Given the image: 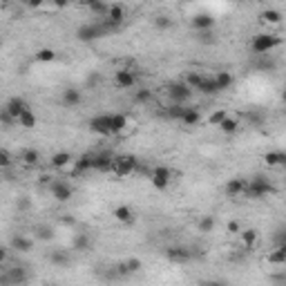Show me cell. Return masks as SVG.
Returning a JSON list of instances; mask_svg holds the SVG:
<instances>
[{
  "label": "cell",
  "mask_w": 286,
  "mask_h": 286,
  "mask_svg": "<svg viewBox=\"0 0 286 286\" xmlns=\"http://www.w3.org/2000/svg\"><path fill=\"white\" fill-rule=\"evenodd\" d=\"M214 80H217V85H219V90H222V92L235 85V76H232L230 72H224V70L214 72Z\"/></svg>",
  "instance_id": "cell-28"
},
{
  "label": "cell",
  "mask_w": 286,
  "mask_h": 286,
  "mask_svg": "<svg viewBox=\"0 0 286 286\" xmlns=\"http://www.w3.org/2000/svg\"><path fill=\"white\" fill-rule=\"evenodd\" d=\"M108 2H106V0H98V2H94L92 4V7H90V12H92V14H96V16H103V18H106L108 16Z\"/></svg>",
  "instance_id": "cell-39"
},
{
  "label": "cell",
  "mask_w": 286,
  "mask_h": 286,
  "mask_svg": "<svg viewBox=\"0 0 286 286\" xmlns=\"http://www.w3.org/2000/svg\"><path fill=\"white\" fill-rule=\"evenodd\" d=\"M90 235H85V232H76L74 240H72V248L74 250H90Z\"/></svg>",
  "instance_id": "cell-33"
},
{
  "label": "cell",
  "mask_w": 286,
  "mask_h": 286,
  "mask_svg": "<svg viewBox=\"0 0 286 286\" xmlns=\"http://www.w3.org/2000/svg\"><path fill=\"white\" fill-rule=\"evenodd\" d=\"M260 20L264 22V25H282L284 14L280 12V9H264V12L260 14Z\"/></svg>",
  "instance_id": "cell-23"
},
{
  "label": "cell",
  "mask_w": 286,
  "mask_h": 286,
  "mask_svg": "<svg viewBox=\"0 0 286 286\" xmlns=\"http://www.w3.org/2000/svg\"><path fill=\"white\" fill-rule=\"evenodd\" d=\"M18 126H20L22 130H34L38 126V116L32 112V110H27V112H22L20 116H18Z\"/></svg>",
  "instance_id": "cell-29"
},
{
  "label": "cell",
  "mask_w": 286,
  "mask_h": 286,
  "mask_svg": "<svg viewBox=\"0 0 286 286\" xmlns=\"http://www.w3.org/2000/svg\"><path fill=\"white\" fill-rule=\"evenodd\" d=\"M112 217L116 219L118 224H126V226H130V224H134V210H132L130 206H126V204H121V206H116L112 210Z\"/></svg>",
  "instance_id": "cell-16"
},
{
  "label": "cell",
  "mask_w": 286,
  "mask_h": 286,
  "mask_svg": "<svg viewBox=\"0 0 286 286\" xmlns=\"http://www.w3.org/2000/svg\"><path fill=\"white\" fill-rule=\"evenodd\" d=\"M248 123L252 128H262L264 126V114L262 112H248Z\"/></svg>",
  "instance_id": "cell-43"
},
{
  "label": "cell",
  "mask_w": 286,
  "mask_h": 286,
  "mask_svg": "<svg viewBox=\"0 0 286 286\" xmlns=\"http://www.w3.org/2000/svg\"><path fill=\"white\" fill-rule=\"evenodd\" d=\"M266 262H268L270 266H284L286 264V244H280L275 250H270L268 255H266Z\"/></svg>",
  "instance_id": "cell-25"
},
{
  "label": "cell",
  "mask_w": 286,
  "mask_h": 286,
  "mask_svg": "<svg viewBox=\"0 0 286 286\" xmlns=\"http://www.w3.org/2000/svg\"><path fill=\"white\" fill-rule=\"evenodd\" d=\"M228 116V112H226V110H217V112H212L210 114V116H208V123H210V126H222V121H224V118H226Z\"/></svg>",
  "instance_id": "cell-40"
},
{
  "label": "cell",
  "mask_w": 286,
  "mask_h": 286,
  "mask_svg": "<svg viewBox=\"0 0 286 286\" xmlns=\"http://www.w3.org/2000/svg\"><path fill=\"white\" fill-rule=\"evenodd\" d=\"M20 164L27 166V168H36L38 164H40V152L34 150V148H30V150H22L20 154Z\"/></svg>",
  "instance_id": "cell-26"
},
{
  "label": "cell",
  "mask_w": 286,
  "mask_h": 286,
  "mask_svg": "<svg viewBox=\"0 0 286 286\" xmlns=\"http://www.w3.org/2000/svg\"><path fill=\"white\" fill-rule=\"evenodd\" d=\"M72 164H74V156H72L70 152H65V150L54 152V154H52V159H50V166L54 170H68Z\"/></svg>",
  "instance_id": "cell-14"
},
{
  "label": "cell",
  "mask_w": 286,
  "mask_h": 286,
  "mask_svg": "<svg viewBox=\"0 0 286 286\" xmlns=\"http://www.w3.org/2000/svg\"><path fill=\"white\" fill-rule=\"evenodd\" d=\"M264 164L268 166V168H286V152H280V150L266 152Z\"/></svg>",
  "instance_id": "cell-19"
},
{
  "label": "cell",
  "mask_w": 286,
  "mask_h": 286,
  "mask_svg": "<svg viewBox=\"0 0 286 286\" xmlns=\"http://www.w3.org/2000/svg\"><path fill=\"white\" fill-rule=\"evenodd\" d=\"M0 166H2V168H9V166H12V154H9L7 148L0 150Z\"/></svg>",
  "instance_id": "cell-44"
},
{
  "label": "cell",
  "mask_w": 286,
  "mask_h": 286,
  "mask_svg": "<svg viewBox=\"0 0 286 286\" xmlns=\"http://www.w3.org/2000/svg\"><path fill=\"white\" fill-rule=\"evenodd\" d=\"M228 232H232V235H240V232H242L240 222H228Z\"/></svg>",
  "instance_id": "cell-45"
},
{
  "label": "cell",
  "mask_w": 286,
  "mask_h": 286,
  "mask_svg": "<svg viewBox=\"0 0 286 286\" xmlns=\"http://www.w3.org/2000/svg\"><path fill=\"white\" fill-rule=\"evenodd\" d=\"M199 121H202V114H199V110L197 108H186L184 116H181V123L192 128V126H199Z\"/></svg>",
  "instance_id": "cell-30"
},
{
  "label": "cell",
  "mask_w": 286,
  "mask_h": 286,
  "mask_svg": "<svg viewBox=\"0 0 286 286\" xmlns=\"http://www.w3.org/2000/svg\"><path fill=\"white\" fill-rule=\"evenodd\" d=\"M12 248L18 250V252H30L34 248V240H32V237H25V235H14L12 237Z\"/></svg>",
  "instance_id": "cell-24"
},
{
  "label": "cell",
  "mask_w": 286,
  "mask_h": 286,
  "mask_svg": "<svg viewBox=\"0 0 286 286\" xmlns=\"http://www.w3.org/2000/svg\"><path fill=\"white\" fill-rule=\"evenodd\" d=\"M154 27L161 32H168L172 27V18L166 16V14H159V16H154Z\"/></svg>",
  "instance_id": "cell-36"
},
{
  "label": "cell",
  "mask_w": 286,
  "mask_h": 286,
  "mask_svg": "<svg viewBox=\"0 0 286 286\" xmlns=\"http://www.w3.org/2000/svg\"><path fill=\"white\" fill-rule=\"evenodd\" d=\"M68 170H74V174H85V172H90V170H94V154H90V152L80 154L78 159H74V164H72Z\"/></svg>",
  "instance_id": "cell-12"
},
{
  "label": "cell",
  "mask_w": 286,
  "mask_h": 286,
  "mask_svg": "<svg viewBox=\"0 0 286 286\" xmlns=\"http://www.w3.org/2000/svg\"><path fill=\"white\" fill-rule=\"evenodd\" d=\"M54 237L50 226H36V240H42V242H50Z\"/></svg>",
  "instance_id": "cell-41"
},
{
  "label": "cell",
  "mask_w": 286,
  "mask_h": 286,
  "mask_svg": "<svg viewBox=\"0 0 286 286\" xmlns=\"http://www.w3.org/2000/svg\"><path fill=\"white\" fill-rule=\"evenodd\" d=\"M166 257H168V262H172V264H188L190 260H192V252L190 248H186V246H168L166 248Z\"/></svg>",
  "instance_id": "cell-8"
},
{
  "label": "cell",
  "mask_w": 286,
  "mask_h": 286,
  "mask_svg": "<svg viewBox=\"0 0 286 286\" xmlns=\"http://www.w3.org/2000/svg\"><path fill=\"white\" fill-rule=\"evenodd\" d=\"M282 101H284V106H286V88L282 90Z\"/></svg>",
  "instance_id": "cell-52"
},
{
  "label": "cell",
  "mask_w": 286,
  "mask_h": 286,
  "mask_svg": "<svg viewBox=\"0 0 286 286\" xmlns=\"http://www.w3.org/2000/svg\"><path fill=\"white\" fill-rule=\"evenodd\" d=\"M56 50H52V47H40V50L36 52V60L38 63H54L56 60Z\"/></svg>",
  "instance_id": "cell-34"
},
{
  "label": "cell",
  "mask_w": 286,
  "mask_h": 286,
  "mask_svg": "<svg viewBox=\"0 0 286 286\" xmlns=\"http://www.w3.org/2000/svg\"><path fill=\"white\" fill-rule=\"evenodd\" d=\"M14 2V0H2V4H12Z\"/></svg>",
  "instance_id": "cell-53"
},
{
  "label": "cell",
  "mask_w": 286,
  "mask_h": 286,
  "mask_svg": "<svg viewBox=\"0 0 286 286\" xmlns=\"http://www.w3.org/2000/svg\"><path fill=\"white\" fill-rule=\"evenodd\" d=\"M192 92H194V90L190 88L186 80H184V83H172V85L168 88L170 101H172V103H184V106L190 101V98H192Z\"/></svg>",
  "instance_id": "cell-4"
},
{
  "label": "cell",
  "mask_w": 286,
  "mask_h": 286,
  "mask_svg": "<svg viewBox=\"0 0 286 286\" xmlns=\"http://www.w3.org/2000/svg\"><path fill=\"white\" fill-rule=\"evenodd\" d=\"M27 4H30V7H40L42 2H45V0H25Z\"/></svg>",
  "instance_id": "cell-48"
},
{
  "label": "cell",
  "mask_w": 286,
  "mask_h": 286,
  "mask_svg": "<svg viewBox=\"0 0 286 286\" xmlns=\"http://www.w3.org/2000/svg\"><path fill=\"white\" fill-rule=\"evenodd\" d=\"M152 98V92L148 88H141V90H136V94H134V101L136 103H148Z\"/></svg>",
  "instance_id": "cell-42"
},
{
  "label": "cell",
  "mask_w": 286,
  "mask_h": 286,
  "mask_svg": "<svg viewBox=\"0 0 286 286\" xmlns=\"http://www.w3.org/2000/svg\"><path fill=\"white\" fill-rule=\"evenodd\" d=\"M190 25H192V30H197V32H210L214 27V18L210 14H197V16L190 20Z\"/></svg>",
  "instance_id": "cell-18"
},
{
  "label": "cell",
  "mask_w": 286,
  "mask_h": 286,
  "mask_svg": "<svg viewBox=\"0 0 286 286\" xmlns=\"http://www.w3.org/2000/svg\"><path fill=\"white\" fill-rule=\"evenodd\" d=\"M52 2H54L56 9H65V7H70L72 4V0H52Z\"/></svg>",
  "instance_id": "cell-46"
},
{
  "label": "cell",
  "mask_w": 286,
  "mask_h": 286,
  "mask_svg": "<svg viewBox=\"0 0 286 286\" xmlns=\"http://www.w3.org/2000/svg\"><path fill=\"white\" fill-rule=\"evenodd\" d=\"M246 184H248V181L242 179V177L230 179L226 184V194H228V197H242V194H244V190H246Z\"/></svg>",
  "instance_id": "cell-21"
},
{
  "label": "cell",
  "mask_w": 286,
  "mask_h": 286,
  "mask_svg": "<svg viewBox=\"0 0 286 286\" xmlns=\"http://www.w3.org/2000/svg\"><path fill=\"white\" fill-rule=\"evenodd\" d=\"M63 103L68 108H78L83 103V94L78 88H65L63 90Z\"/></svg>",
  "instance_id": "cell-20"
},
{
  "label": "cell",
  "mask_w": 286,
  "mask_h": 286,
  "mask_svg": "<svg viewBox=\"0 0 286 286\" xmlns=\"http://www.w3.org/2000/svg\"><path fill=\"white\" fill-rule=\"evenodd\" d=\"M143 268V264H141V260L139 257H128L126 262H121V264L116 266V273L118 275H134V273H139V270Z\"/></svg>",
  "instance_id": "cell-15"
},
{
  "label": "cell",
  "mask_w": 286,
  "mask_h": 286,
  "mask_svg": "<svg viewBox=\"0 0 286 286\" xmlns=\"http://www.w3.org/2000/svg\"><path fill=\"white\" fill-rule=\"evenodd\" d=\"M4 284L9 286H20L27 282V270L22 266H16V268H4V278H2Z\"/></svg>",
  "instance_id": "cell-11"
},
{
  "label": "cell",
  "mask_w": 286,
  "mask_h": 286,
  "mask_svg": "<svg viewBox=\"0 0 286 286\" xmlns=\"http://www.w3.org/2000/svg\"><path fill=\"white\" fill-rule=\"evenodd\" d=\"M126 128H128L126 114H112V134H123Z\"/></svg>",
  "instance_id": "cell-32"
},
{
  "label": "cell",
  "mask_w": 286,
  "mask_h": 286,
  "mask_svg": "<svg viewBox=\"0 0 286 286\" xmlns=\"http://www.w3.org/2000/svg\"><path fill=\"white\" fill-rule=\"evenodd\" d=\"M280 244H286V228L282 230V235H280Z\"/></svg>",
  "instance_id": "cell-51"
},
{
  "label": "cell",
  "mask_w": 286,
  "mask_h": 286,
  "mask_svg": "<svg viewBox=\"0 0 286 286\" xmlns=\"http://www.w3.org/2000/svg\"><path fill=\"white\" fill-rule=\"evenodd\" d=\"M150 181L156 190H168V186L172 184V172H170V168H166V166H156L150 172Z\"/></svg>",
  "instance_id": "cell-6"
},
{
  "label": "cell",
  "mask_w": 286,
  "mask_h": 286,
  "mask_svg": "<svg viewBox=\"0 0 286 286\" xmlns=\"http://www.w3.org/2000/svg\"><path fill=\"white\" fill-rule=\"evenodd\" d=\"M240 240L246 250H252L257 246V242H260V232H257L255 228H246V230L240 232Z\"/></svg>",
  "instance_id": "cell-22"
},
{
  "label": "cell",
  "mask_w": 286,
  "mask_h": 286,
  "mask_svg": "<svg viewBox=\"0 0 286 286\" xmlns=\"http://www.w3.org/2000/svg\"><path fill=\"white\" fill-rule=\"evenodd\" d=\"M280 45H282V38L278 34H257L250 40V52L264 56V54H270L273 50H278Z\"/></svg>",
  "instance_id": "cell-1"
},
{
  "label": "cell",
  "mask_w": 286,
  "mask_h": 286,
  "mask_svg": "<svg viewBox=\"0 0 286 286\" xmlns=\"http://www.w3.org/2000/svg\"><path fill=\"white\" fill-rule=\"evenodd\" d=\"M50 192L58 204H68L72 199V194H74V190H72V186L68 184V181L56 179V181H52L50 184Z\"/></svg>",
  "instance_id": "cell-5"
},
{
  "label": "cell",
  "mask_w": 286,
  "mask_h": 286,
  "mask_svg": "<svg viewBox=\"0 0 286 286\" xmlns=\"http://www.w3.org/2000/svg\"><path fill=\"white\" fill-rule=\"evenodd\" d=\"M114 159H116V156H112L110 152H98V154H94V170L103 172V174H110L112 172Z\"/></svg>",
  "instance_id": "cell-13"
},
{
  "label": "cell",
  "mask_w": 286,
  "mask_h": 286,
  "mask_svg": "<svg viewBox=\"0 0 286 286\" xmlns=\"http://www.w3.org/2000/svg\"><path fill=\"white\" fill-rule=\"evenodd\" d=\"M219 130H222L224 134H235V132L240 130V118H237V116H230V114H228V116L222 121Z\"/></svg>",
  "instance_id": "cell-31"
},
{
  "label": "cell",
  "mask_w": 286,
  "mask_h": 286,
  "mask_svg": "<svg viewBox=\"0 0 286 286\" xmlns=\"http://www.w3.org/2000/svg\"><path fill=\"white\" fill-rule=\"evenodd\" d=\"M106 20L114 27V30H116V27H121V25H123V20H126V9H123L121 4H110Z\"/></svg>",
  "instance_id": "cell-17"
},
{
  "label": "cell",
  "mask_w": 286,
  "mask_h": 286,
  "mask_svg": "<svg viewBox=\"0 0 286 286\" xmlns=\"http://www.w3.org/2000/svg\"><path fill=\"white\" fill-rule=\"evenodd\" d=\"M114 85L118 90H130L136 85V74L132 70H118L114 72Z\"/></svg>",
  "instance_id": "cell-10"
},
{
  "label": "cell",
  "mask_w": 286,
  "mask_h": 286,
  "mask_svg": "<svg viewBox=\"0 0 286 286\" xmlns=\"http://www.w3.org/2000/svg\"><path fill=\"white\" fill-rule=\"evenodd\" d=\"M90 130L98 136H110L112 134V114H98L90 121Z\"/></svg>",
  "instance_id": "cell-7"
},
{
  "label": "cell",
  "mask_w": 286,
  "mask_h": 286,
  "mask_svg": "<svg viewBox=\"0 0 286 286\" xmlns=\"http://www.w3.org/2000/svg\"><path fill=\"white\" fill-rule=\"evenodd\" d=\"M208 76L204 74V72H188V76H186V83L190 85L192 90H197V92H202L204 83H206Z\"/></svg>",
  "instance_id": "cell-27"
},
{
  "label": "cell",
  "mask_w": 286,
  "mask_h": 286,
  "mask_svg": "<svg viewBox=\"0 0 286 286\" xmlns=\"http://www.w3.org/2000/svg\"><path fill=\"white\" fill-rule=\"evenodd\" d=\"M60 222H63L65 226H74V217H63Z\"/></svg>",
  "instance_id": "cell-49"
},
{
  "label": "cell",
  "mask_w": 286,
  "mask_h": 286,
  "mask_svg": "<svg viewBox=\"0 0 286 286\" xmlns=\"http://www.w3.org/2000/svg\"><path fill=\"white\" fill-rule=\"evenodd\" d=\"M78 2H80V4H85V7H92V4H94V2H98V0H78Z\"/></svg>",
  "instance_id": "cell-50"
},
{
  "label": "cell",
  "mask_w": 286,
  "mask_h": 286,
  "mask_svg": "<svg viewBox=\"0 0 286 286\" xmlns=\"http://www.w3.org/2000/svg\"><path fill=\"white\" fill-rule=\"evenodd\" d=\"M98 80H101V76H98V74H92V76L88 78V83H90V85H96Z\"/></svg>",
  "instance_id": "cell-47"
},
{
  "label": "cell",
  "mask_w": 286,
  "mask_h": 286,
  "mask_svg": "<svg viewBox=\"0 0 286 286\" xmlns=\"http://www.w3.org/2000/svg\"><path fill=\"white\" fill-rule=\"evenodd\" d=\"M273 192V184L270 179H266L264 174H255L248 184H246V190H244V197L248 199H264L266 194Z\"/></svg>",
  "instance_id": "cell-2"
},
{
  "label": "cell",
  "mask_w": 286,
  "mask_h": 286,
  "mask_svg": "<svg viewBox=\"0 0 286 286\" xmlns=\"http://www.w3.org/2000/svg\"><path fill=\"white\" fill-rule=\"evenodd\" d=\"M50 260H52V264H56V266H68V264H70V257L65 255V252H60V250H54V252H52Z\"/></svg>",
  "instance_id": "cell-38"
},
{
  "label": "cell",
  "mask_w": 286,
  "mask_h": 286,
  "mask_svg": "<svg viewBox=\"0 0 286 286\" xmlns=\"http://www.w3.org/2000/svg\"><path fill=\"white\" fill-rule=\"evenodd\" d=\"M136 168H139V159H136L134 154H121L114 159V166H112V172L116 179H126L130 177V174L136 172Z\"/></svg>",
  "instance_id": "cell-3"
},
{
  "label": "cell",
  "mask_w": 286,
  "mask_h": 286,
  "mask_svg": "<svg viewBox=\"0 0 286 286\" xmlns=\"http://www.w3.org/2000/svg\"><path fill=\"white\" fill-rule=\"evenodd\" d=\"M184 112H186V106H184V103H172V106L168 108V116H170V118H177V121H181Z\"/></svg>",
  "instance_id": "cell-37"
},
{
  "label": "cell",
  "mask_w": 286,
  "mask_h": 286,
  "mask_svg": "<svg viewBox=\"0 0 286 286\" xmlns=\"http://www.w3.org/2000/svg\"><path fill=\"white\" fill-rule=\"evenodd\" d=\"M197 228H199V232H210L214 228V217L212 214H204V217L197 222Z\"/></svg>",
  "instance_id": "cell-35"
},
{
  "label": "cell",
  "mask_w": 286,
  "mask_h": 286,
  "mask_svg": "<svg viewBox=\"0 0 286 286\" xmlns=\"http://www.w3.org/2000/svg\"><path fill=\"white\" fill-rule=\"evenodd\" d=\"M27 110H30V106H27V101L22 96H12L4 103V112L12 118H16V123H18V116H20L22 112H27Z\"/></svg>",
  "instance_id": "cell-9"
}]
</instances>
